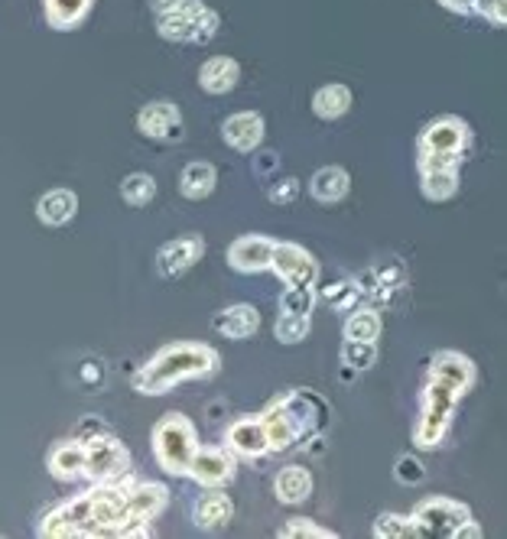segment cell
Listing matches in <instances>:
<instances>
[{
    "mask_svg": "<svg viewBox=\"0 0 507 539\" xmlns=\"http://www.w3.org/2000/svg\"><path fill=\"white\" fill-rule=\"evenodd\" d=\"M218 371V351L208 345H169L156 351L153 358L137 371L134 390L147 393V397H160V393L173 390L186 380H202Z\"/></svg>",
    "mask_w": 507,
    "mask_h": 539,
    "instance_id": "1",
    "label": "cell"
},
{
    "mask_svg": "<svg viewBox=\"0 0 507 539\" xmlns=\"http://www.w3.org/2000/svg\"><path fill=\"white\" fill-rule=\"evenodd\" d=\"M195 452H199V436L182 413H166L153 426V455L166 475H189Z\"/></svg>",
    "mask_w": 507,
    "mask_h": 539,
    "instance_id": "2",
    "label": "cell"
},
{
    "mask_svg": "<svg viewBox=\"0 0 507 539\" xmlns=\"http://www.w3.org/2000/svg\"><path fill=\"white\" fill-rule=\"evenodd\" d=\"M468 147V124L459 117H439L420 134V173L429 169H459Z\"/></svg>",
    "mask_w": 507,
    "mask_h": 539,
    "instance_id": "3",
    "label": "cell"
},
{
    "mask_svg": "<svg viewBox=\"0 0 507 539\" xmlns=\"http://www.w3.org/2000/svg\"><path fill=\"white\" fill-rule=\"evenodd\" d=\"M459 397H462V390H455L452 384H446V380L429 377V384L423 387L420 423L413 429V442L420 445V449H436V445L446 439Z\"/></svg>",
    "mask_w": 507,
    "mask_h": 539,
    "instance_id": "4",
    "label": "cell"
},
{
    "mask_svg": "<svg viewBox=\"0 0 507 539\" xmlns=\"http://www.w3.org/2000/svg\"><path fill=\"white\" fill-rule=\"evenodd\" d=\"M88 445V462H85V478L95 484L121 481L130 471V455L121 442H117L111 432H101V436L85 439Z\"/></svg>",
    "mask_w": 507,
    "mask_h": 539,
    "instance_id": "5",
    "label": "cell"
},
{
    "mask_svg": "<svg viewBox=\"0 0 507 539\" xmlns=\"http://www.w3.org/2000/svg\"><path fill=\"white\" fill-rule=\"evenodd\" d=\"M413 520H416L420 536H452L455 539L465 523L472 520V514H468L465 504L449 501V497H429V501L416 504Z\"/></svg>",
    "mask_w": 507,
    "mask_h": 539,
    "instance_id": "6",
    "label": "cell"
},
{
    "mask_svg": "<svg viewBox=\"0 0 507 539\" xmlns=\"http://www.w3.org/2000/svg\"><path fill=\"white\" fill-rule=\"evenodd\" d=\"M169 491L153 481H130V517L124 536H150V520L163 514Z\"/></svg>",
    "mask_w": 507,
    "mask_h": 539,
    "instance_id": "7",
    "label": "cell"
},
{
    "mask_svg": "<svg viewBox=\"0 0 507 539\" xmlns=\"http://www.w3.org/2000/svg\"><path fill=\"white\" fill-rule=\"evenodd\" d=\"M260 419H264V429H267V439H270V452H290L296 449V445L306 442V429L303 423L290 413V406H286L280 397L273 400L264 413H260Z\"/></svg>",
    "mask_w": 507,
    "mask_h": 539,
    "instance_id": "8",
    "label": "cell"
},
{
    "mask_svg": "<svg viewBox=\"0 0 507 539\" xmlns=\"http://www.w3.org/2000/svg\"><path fill=\"white\" fill-rule=\"evenodd\" d=\"M273 273H277L286 286H316L319 283V264L299 244H277Z\"/></svg>",
    "mask_w": 507,
    "mask_h": 539,
    "instance_id": "9",
    "label": "cell"
},
{
    "mask_svg": "<svg viewBox=\"0 0 507 539\" xmlns=\"http://www.w3.org/2000/svg\"><path fill=\"white\" fill-rule=\"evenodd\" d=\"M208 7L202 0H182L176 10L160 13V36L176 39V43H199V30Z\"/></svg>",
    "mask_w": 507,
    "mask_h": 539,
    "instance_id": "10",
    "label": "cell"
},
{
    "mask_svg": "<svg viewBox=\"0 0 507 539\" xmlns=\"http://www.w3.org/2000/svg\"><path fill=\"white\" fill-rule=\"evenodd\" d=\"M273 254H277V241L260 238V234H244L228 247V264L238 273H260L273 270Z\"/></svg>",
    "mask_w": 507,
    "mask_h": 539,
    "instance_id": "11",
    "label": "cell"
},
{
    "mask_svg": "<svg viewBox=\"0 0 507 539\" xmlns=\"http://www.w3.org/2000/svg\"><path fill=\"white\" fill-rule=\"evenodd\" d=\"M189 475L205 484V488H221L234 478V452L231 449H212V445H199L192 458Z\"/></svg>",
    "mask_w": 507,
    "mask_h": 539,
    "instance_id": "12",
    "label": "cell"
},
{
    "mask_svg": "<svg viewBox=\"0 0 507 539\" xmlns=\"http://www.w3.org/2000/svg\"><path fill=\"white\" fill-rule=\"evenodd\" d=\"M225 445L241 458H260L270 452V439H267V429H264V419L260 416H244L238 423H231Z\"/></svg>",
    "mask_w": 507,
    "mask_h": 539,
    "instance_id": "13",
    "label": "cell"
},
{
    "mask_svg": "<svg viewBox=\"0 0 507 539\" xmlns=\"http://www.w3.org/2000/svg\"><path fill=\"white\" fill-rule=\"evenodd\" d=\"M205 254V244L202 238H176L160 247V254H156V270H160V276H166V280H173V276L186 273L189 267H195Z\"/></svg>",
    "mask_w": 507,
    "mask_h": 539,
    "instance_id": "14",
    "label": "cell"
},
{
    "mask_svg": "<svg viewBox=\"0 0 507 539\" xmlns=\"http://www.w3.org/2000/svg\"><path fill=\"white\" fill-rule=\"evenodd\" d=\"M137 127L143 137L166 140V137H182V117L173 101H153L137 114Z\"/></svg>",
    "mask_w": 507,
    "mask_h": 539,
    "instance_id": "15",
    "label": "cell"
},
{
    "mask_svg": "<svg viewBox=\"0 0 507 539\" xmlns=\"http://www.w3.org/2000/svg\"><path fill=\"white\" fill-rule=\"evenodd\" d=\"M85 462H88V445L85 439H69V442H56L49 449V475L59 481H75L78 475H85Z\"/></svg>",
    "mask_w": 507,
    "mask_h": 539,
    "instance_id": "16",
    "label": "cell"
},
{
    "mask_svg": "<svg viewBox=\"0 0 507 539\" xmlns=\"http://www.w3.org/2000/svg\"><path fill=\"white\" fill-rule=\"evenodd\" d=\"M221 137H225L228 147H234L238 153H251L260 147V140H264V117L254 111L231 114L228 121L221 124Z\"/></svg>",
    "mask_w": 507,
    "mask_h": 539,
    "instance_id": "17",
    "label": "cell"
},
{
    "mask_svg": "<svg viewBox=\"0 0 507 539\" xmlns=\"http://www.w3.org/2000/svg\"><path fill=\"white\" fill-rule=\"evenodd\" d=\"M429 377L446 380V384H452L455 390L468 393L475 384V364L459 351H439V354H433V361H429Z\"/></svg>",
    "mask_w": 507,
    "mask_h": 539,
    "instance_id": "18",
    "label": "cell"
},
{
    "mask_svg": "<svg viewBox=\"0 0 507 539\" xmlns=\"http://www.w3.org/2000/svg\"><path fill=\"white\" fill-rule=\"evenodd\" d=\"M212 328H215L218 335L234 338V341L251 338L257 328H260V312H257L254 306H247V302H241V306H231V309L215 312Z\"/></svg>",
    "mask_w": 507,
    "mask_h": 539,
    "instance_id": "19",
    "label": "cell"
},
{
    "mask_svg": "<svg viewBox=\"0 0 507 539\" xmlns=\"http://www.w3.org/2000/svg\"><path fill=\"white\" fill-rule=\"evenodd\" d=\"M192 517H195V527H199V530H221V527H228V523H231L234 504H231L228 494H221L218 488H212L208 494L199 497Z\"/></svg>",
    "mask_w": 507,
    "mask_h": 539,
    "instance_id": "20",
    "label": "cell"
},
{
    "mask_svg": "<svg viewBox=\"0 0 507 539\" xmlns=\"http://www.w3.org/2000/svg\"><path fill=\"white\" fill-rule=\"evenodd\" d=\"M238 78H241V65L231 56H212L199 69V85L208 95H228V91L238 85Z\"/></svg>",
    "mask_w": 507,
    "mask_h": 539,
    "instance_id": "21",
    "label": "cell"
},
{
    "mask_svg": "<svg viewBox=\"0 0 507 539\" xmlns=\"http://www.w3.org/2000/svg\"><path fill=\"white\" fill-rule=\"evenodd\" d=\"M75 212H78V199H75V192H69V189H52V192H46L43 199H39V205H36L39 221H43V225H49V228L69 225V221L75 218Z\"/></svg>",
    "mask_w": 507,
    "mask_h": 539,
    "instance_id": "22",
    "label": "cell"
},
{
    "mask_svg": "<svg viewBox=\"0 0 507 539\" xmlns=\"http://www.w3.org/2000/svg\"><path fill=\"white\" fill-rule=\"evenodd\" d=\"M273 491H277L280 504H303L312 494V475L303 465H286L273 478Z\"/></svg>",
    "mask_w": 507,
    "mask_h": 539,
    "instance_id": "23",
    "label": "cell"
},
{
    "mask_svg": "<svg viewBox=\"0 0 507 539\" xmlns=\"http://www.w3.org/2000/svg\"><path fill=\"white\" fill-rule=\"evenodd\" d=\"M351 189V179L342 166H322L316 176L309 179V192L312 199L322 202V205H332V202H342Z\"/></svg>",
    "mask_w": 507,
    "mask_h": 539,
    "instance_id": "24",
    "label": "cell"
},
{
    "mask_svg": "<svg viewBox=\"0 0 507 539\" xmlns=\"http://www.w3.org/2000/svg\"><path fill=\"white\" fill-rule=\"evenodd\" d=\"M215 182H218V173L212 163H189L179 176V189L186 199L199 202V199H208V195H212Z\"/></svg>",
    "mask_w": 507,
    "mask_h": 539,
    "instance_id": "25",
    "label": "cell"
},
{
    "mask_svg": "<svg viewBox=\"0 0 507 539\" xmlns=\"http://www.w3.org/2000/svg\"><path fill=\"white\" fill-rule=\"evenodd\" d=\"M95 0H43L46 7V20L49 26H56V30H72L78 26L85 17Z\"/></svg>",
    "mask_w": 507,
    "mask_h": 539,
    "instance_id": "26",
    "label": "cell"
},
{
    "mask_svg": "<svg viewBox=\"0 0 507 539\" xmlns=\"http://www.w3.org/2000/svg\"><path fill=\"white\" fill-rule=\"evenodd\" d=\"M351 108V91L345 85H325L316 91V98H312V111H316L322 121H335V117L348 114Z\"/></svg>",
    "mask_w": 507,
    "mask_h": 539,
    "instance_id": "27",
    "label": "cell"
},
{
    "mask_svg": "<svg viewBox=\"0 0 507 539\" xmlns=\"http://www.w3.org/2000/svg\"><path fill=\"white\" fill-rule=\"evenodd\" d=\"M459 192V169H429L423 173V195L429 202H446Z\"/></svg>",
    "mask_w": 507,
    "mask_h": 539,
    "instance_id": "28",
    "label": "cell"
},
{
    "mask_svg": "<svg viewBox=\"0 0 507 539\" xmlns=\"http://www.w3.org/2000/svg\"><path fill=\"white\" fill-rule=\"evenodd\" d=\"M345 338H358V341H377L381 338V315L377 309H358L348 315L345 322Z\"/></svg>",
    "mask_w": 507,
    "mask_h": 539,
    "instance_id": "29",
    "label": "cell"
},
{
    "mask_svg": "<svg viewBox=\"0 0 507 539\" xmlns=\"http://www.w3.org/2000/svg\"><path fill=\"white\" fill-rule=\"evenodd\" d=\"M319 299H325L338 312H348V309H355V302L364 299V296H361V289H358L355 280H338V283H329V286H319Z\"/></svg>",
    "mask_w": 507,
    "mask_h": 539,
    "instance_id": "30",
    "label": "cell"
},
{
    "mask_svg": "<svg viewBox=\"0 0 507 539\" xmlns=\"http://www.w3.org/2000/svg\"><path fill=\"white\" fill-rule=\"evenodd\" d=\"M342 364L355 367L358 371H371L377 364V341H358V338H345L342 345Z\"/></svg>",
    "mask_w": 507,
    "mask_h": 539,
    "instance_id": "31",
    "label": "cell"
},
{
    "mask_svg": "<svg viewBox=\"0 0 507 539\" xmlns=\"http://www.w3.org/2000/svg\"><path fill=\"white\" fill-rule=\"evenodd\" d=\"M374 536L381 539H407V536H420L416 530V520L413 514L403 517V514H381L374 520Z\"/></svg>",
    "mask_w": 507,
    "mask_h": 539,
    "instance_id": "32",
    "label": "cell"
},
{
    "mask_svg": "<svg viewBox=\"0 0 507 539\" xmlns=\"http://www.w3.org/2000/svg\"><path fill=\"white\" fill-rule=\"evenodd\" d=\"M153 195H156V182H153V176H147V173H134V176H127L124 182H121V199L127 202V205H147V202H153Z\"/></svg>",
    "mask_w": 507,
    "mask_h": 539,
    "instance_id": "33",
    "label": "cell"
},
{
    "mask_svg": "<svg viewBox=\"0 0 507 539\" xmlns=\"http://www.w3.org/2000/svg\"><path fill=\"white\" fill-rule=\"evenodd\" d=\"M319 289L316 286H286V293L280 296V312H296V315H309L316 309Z\"/></svg>",
    "mask_w": 507,
    "mask_h": 539,
    "instance_id": "34",
    "label": "cell"
},
{
    "mask_svg": "<svg viewBox=\"0 0 507 539\" xmlns=\"http://www.w3.org/2000/svg\"><path fill=\"white\" fill-rule=\"evenodd\" d=\"M273 335L283 345H296L309 335V315H296V312H280L277 325H273Z\"/></svg>",
    "mask_w": 507,
    "mask_h": 539,
    "instance_id": "35",
    "label": "cell"
},
{
    "mask_svg": "<svg viewBox=\"0 0 507 539\" xmlns=\"http://www.w3.org/2000/svg\"><path fill=\"white\" fill-rule=\"evenodd\" d=\"M280 536H286V539H296V536H309V539H332L335 533H332V530H325V527H316V523L306 520V517H293V520H286V527L280 530Z\"/></svg>",
    "mask_w": 507,
    "mask_h": 539,
    "instance_id": "36",
    "label": "cell"
},
{
    "mask_svg": "<svg viewBox=\"0 0 507 539\" xmlns=\"http://www.w3.org/2000/svg\"><path fill=\"white\" fill-rule=\"evenodd\" d=\"M394 478H397L400 484H407V488H413V484H423L426 468L420 465V458L403 455V458H397V465H394Z\"/></svg>",
    "mask_w": 507,
    "mask_h": 539,
    "instance_id": "37",
    "label": "cell"
},
{
    "mask_svg": "<svg viewBox=\"0 0 507 539\" xmlns=\"http://www.w3.org/2000/svg\"><path fill=\"white\" fill-rule=\"evenodd\" d=\"M377 276H381V286L387 289V293H397V289H403V283H407V273H403V267L397 264V260H384L381 267H374Z\"/></svg>",
    "mask_w": 507,
    "mask_h": 539,
    "instance_id": "38",
    "label": "cell"
},
{
    "mask_svg": "<svg viewBox=\"0 0 507 539\" xmlns=\"http://www.w3.org/2000/svg\"><path fill=\"white\" fill-rule=\"evenodd\" d=\"M299 195V182L296 179H283L277 182V186L270 189V202H277V205H290L293 199Z\"/></svg>",
    "mask_w": 507,
    "mask_h": 539,
    "instance_id": "39",
    "label": "cell"
},
{
    "mask_svg": "<svg viewBox=\"0 0 507 539\" xmlns=\"http://www.w3.org/2000/svg\"><path fill=\"white\" fill-rule=\"evenodd\" d=\"M82 377H85V380H95V384H101V380H104V367H101V361H85Z\"/></svg>",
    "mask_w": 507,
    "mask_h": 539,
    "instance_id": "40",
    "label": "cell"
},
{
    "mask_svg": "<svg viewBox=\"0 0 507 539\" xmlns=\"http://www.w3.org/2000/svg\"><path fill=\"white\" fill-rule=\"evenodd\" d=\"M488 20H494V23H507V0H491Z\"/></svg>",
    "mask_w": 507,
    "mask_h": 539,
    "instance_id": "41",
    "label": "cell"
},
{
    "mask_svg": "<svg viewBox=\"0 0 507 539\" xmlns=\"http://www.w3.org/2000/svg\"><path fill=\"white\" fill-rule=\"evenodd\" d=\"M442 7H449V10H459V13H468V10H475L478 0H439Z\"/></svg>",
    "mask_w": 507,
    "mask_h": 539,
    "instance_id": "42",
    "label": "cell"
},
{
    "mask_svg": "<svg viewBox=\"0 0 507 539\" xmlns=\"http://www.w3.org/2000/svg\"><path fill=\"white\" fill-rule=\"evenodd\" d=\"M478 536H481V527H478L475 520H468L465 527L459 530V536H455V539H478Z\"/></svg>",
    "mask_w": 507,
    "mask_h": 539,
    "instance_id": "43",
    "label": "cell"
},
{
    "mask_svg": "<svg viewBox=\"0 0 507 539\" xmlns=\"http://www.w3.org/2000/svg\"><path fill=\"white\" fill-rule=\"evenodd\" d=\"M179 4H182V0H150V7L156 13H169V10H176Z\"/></svg>",
    "mask_w": 507,
    "mask_h": 539,
    "instance_id": "44",
    "label": "cell"
},
{
    "mask_svg": "<svg viewBox=\"0 0 507 539\" xmlns=\"http://www.w3.org/2000/svg\"><path fill=\"white\" fill-rule=\"evenodd\" d=\"M277 166V153H260V160H257V169L260 173H267V169Z\"/></svg>",
    "mask_w": 507,
    "mask_h": 539,
    "instance_id": "45",
    "label": "cell"
}]
</instances>
